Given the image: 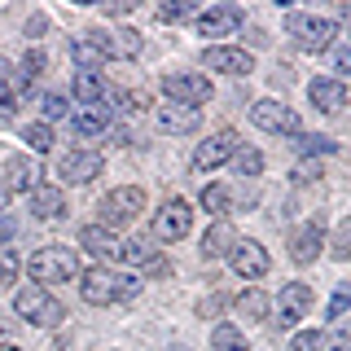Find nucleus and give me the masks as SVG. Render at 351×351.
<instances>
[{"mask_svg":"<svg viewBox=\"0 0 351 351\" xmlns=\"http://www.w3.org/2000/svg\"><path fill=\"white\" fill-rule=\"evenodd\" d=\"M162 93L180 106H202V101H211V80L202 71H171V75H162Z\"/></svg>","mask_w":351,"mask_h":351,"instance_id":"5","label":"nucleus"},{"mask_svg":"<svg viewBox=\"0 0 351 351\" xmlns=\"http://www.w3.org/2000/svg\"><path fill=\"white\" fill-rule=\"evenodd\" d=\"M141 285H145V281H141L136 272H132V277H119V294H114V303H136V299H141Z\"/></svg>","mask_w":351,"mask_h":351,"instance_id":"37","label":"nucleus"},{"mask_svg":"<svg viewBox=\"0 0 351 351\" xmlns=\"http://www.w3.org/2000/svg\"><path fill=\"white\" fill-rule=\"evenodd\" d=\"M9 241H14V219L0 215V250H9Z\"/></svg>","mask_w":351,"mask_h":351,"instance_id":"45","label":"nucleus"},{"mask_svg":"<svg viewBox=\"0 0 351 351\" xmlns=\"http://www.w3.org/2000/svg\"><path fill=\"white\" fill-rule=\"evenodd\" d=\"M197 202H202V211H206V215L224 219V215H228V206H233V193H228L224 184H206V189L197 193Z\"/></svg>","mask_w":351,"mask_h":351,"instance_id":"27","label":"nucleus"},{"mask_svg":"<svg viewBox=\"0 0 351 351\" xmlns=\"http://www.w3.org/2000/svg\"><path fill=\"white\" fill-rule=\"evenodd\" d=\"M241 22H246V9L241 5H211L197 14V36H237Z\"/></svg>","mask_w":351,"mask_h":351,"instance_id":"15","label":"nucleus"},{"mask_svg":"<svg viewBox=\"0 0 351 351\" xmlns=\"http://www.w3.org/2000/svg\"><path fill=\"white\" fill-rule=\"evenodd\" d=\"M110 36H114V58H141V36L136 31H110Z\"/></svg>","mask_w":351,"mask_h":351,"instance_id":"34","label":"nucleus"},{"mask_svg":"<svg viewBox=\"0 0 351 351\" xmlns=\"http://www.w3.org/2000/svg\"><path fill=\"white\" fill-rule=\"evenodd\" d=\"M237 246V233H233V224L228 219H215L211 228H206V237H202V255L206 259H228V250Z\"/></svg>","mask_w":351,"mask_h":351,"instance_id":"25","label":"nucleus"},{"mask_svg":"<svg viewBox=\"0 0 351 351\" xmlns=\"http://www.w3.org/2000/svg\"><path fill=\"white\" fill-rule=\"evenodd\" d=\"M285 31H290V40L299 44L303 53H325L329 44H334V36H338L334 22H329V18H316V14H290Z\"/></svg>","mask_w":351,"mask_h":351,"instance_id":"4","label":"nucleus"},{"mask_svg":"<svg viewBox=\"0 0 351 351\" xmlns=\"http://www.w3.org/2000/svg\"><path fill=\"white\" fill-rule=\"evenodd\" d=\"M119 259L132 263L141 281H145V272H167V259H162L149 241H123V246H119Z\"/></svg>","mask_w":351,"mask_h":351,"instance_id":"21","label":"nucleus"},{"mask_svg":"<svg viewBox=\"0 0 351 351\" xmlns=\"http://www.w3.org/2000/svg\"><path fill=\"white\" fill-rule=\"evenodd\" d=\"M325 351H351V338L347 334H334V338H329V347Z\"/></svg>","mask_w":351,"mask_h":351,"instance_id":"46","label":"nucleus"},{"mask_svg":"<svg viewBox=\"0 0 351 351\" xmlns=\"http://www.w3.org/2000/svg\"><path fill=\"white\" fill-rule=\"evenodd\" d=\"M321 246H325V224L312 219V224H303L299 233L290 237V259L294 263H312L316 255H321Z\"/></svg>","mask_w":351,"mask_h":351,"instance_id":"23","label":"nucleus"},{"mask_svg":"<svg viewBox=\"0 0 351 351\" xmlns=\"http://www.w3.org/2000/svg\"><path fill=\"white\" fill-rule=\"evenodd\" d=\"M347 66H351V49H347V44H338V53H334V71H338V75H347Z\"/></svg>","mask_w":351,"mask_h":351,"instance_id":"44","label":"nucleus"},{"mask_svg":"<svg viewBox=\"0 0 351 351\" xmlns=\"http://www.w3.org/2000/svg\"><path fill=\"white\" fill-rule=\"evenodd\" d=\"M58 176H62V184H88V180H97V176H101V154H97V149H71V154H62V158H58Z\"/></svg>","mask_w":351,"mask_h":351,"instance_id":"16","label":"nucleus"},{"mask_svg":"<svg viewBox=\"0 0 351 351\" xmlns=\"http://www.w3.org/2000/svg\"><path fill=\"white\" fill-rule=\"evenodd\" d=\"M80 294H84V303H93V307L114 303V294H119V272L106 268V263H93L88 272H80Z\"/></svg>","mask_w":351,"mask_h":351,"instance_id":"14","label":"nucleus"},{"mask_svg":"<svg viewBox=\"0 0 351 351\" xmlns=\"http://www.w3.org/2000/svg\"><path fill=\"white\" fill-rule=\"evenodd\" d=\"M0 351H22V347H14V343H0Z\"/></svg>","mask_w":351,"mask_h":351,"instance_id":"50","label":"nucleus"},{"mask_svg":"<svg viewBox=\"0 0 351 351\" xmlns=\"http://www.w3.org/2000/svg\"><path fill=\"white\" fill-rule=\"evenodd\" d=\"M158 128L171 132V136L197 132V128H202V110H197V106H180V101H167V106H158Z\"/></svg>","mask_w":351,"mask_h":351,"instance_id":"20","label":"nucleus"},{"mask_svg":"<svg viewBox=\"0 0 351 351\" xmlns=\"http://www.w3.org/2000/svg\"><path fill=\"white\" fill-rule=\"evenodd\" d=\"M62 211H66V193L58 184H40V189L31 193V215L36 219H62Z\"/></svg>","mask_w":351,"mask_h":351,"instance_id":"26","label":"nucleus"},{"mask_svg":"<svg viewBox=\"0 0 351 351\" xmlns=\"http://www.w3.org/2000/svg\"><path fill=\"white\" fill-rule=\"evenodd\" d=\"M272 312H277L272 321H277L281 329H294L307 312H312V285H307V281L281 285V294H277V303H272Z\"/></svg>","mask_w":351,"mask_h":351,"instance_id":"7","label":"nucleus"},{"mask_svg":"<svg viewBox=\"0 0 351 351\" xmlns=\"http://www.w3.org/2000/svg\"><path fill=\"white\" fill-rule=\"evenodd\" d=\"M167 351H180V347H167Z\"/></svg>","mask_w":351,"mask_h":351,"instance_id":"51","label":"nucleus"},{"mask_svg":"<svg viewBox=\"0 0 351 351\" xmlns=\"http://www.w3.org/2000/svg\"><path fill=\"white\" fill-rule=\"evenodd\" d=\"M14 312H18L27 325H36V329H53V325H62L66 307L53 299L44 285H27V290L14 294Z\"/></svg>","mask_w":351,"mask_h":351,"instance_id":"2","label":"nucleus"},{"mask_svg":"<svg viewBox=\"0 0 351 351\" xmlns=\"http://www.w3.org/2000/svg\"><path fill=\"white\" fill-rule=\"evenodd\" d=\"M119 110H123V114H141V110H145L149 101H145V93H136V88H132V93H119Z\"/></svg>","mask_w":351,"mask_h":351,"instance_id":"40","label":"nucleus"},{"mask_svg":"<svg viewBox=\"0 0 351 351\" xmlns=\"http://www.w3.org/2000/svg\"><path fill=\"white\" fill-rule=\"evenodd\" d=\"M307 101L321 110V114H338L347 106V84L343 80H312L307 84Z\"/></svg>","mask_w":351,"mask_h":351,"instance_id":"22","label":"nucleus"},{"mask_svg":"<svg viewBox=\"0 0 351 351\" xmlns=\"http://www.w3.org/2000/svg\"><path fill=\"white\" fill-rule=\"evenodd\" d=\"M202 66L215 75H233V80H241V75L255 71V58H250L246 49H228V44H206L202 49Z\"/></svg>","mask_w":351,"mask_h":351,"instance_id":"12","label":"nucleus"},{"mask_svg":"<svg viewBox=\"0 0 351 351\" xmlns=\"http://www.w3.org/2000/svg\"><path fill=\"white\" fill-rule=\"evenodd\" d=\"M294 180L299 184H312V180H321V162H312V158H303L299 167H294Z\"/></svg>","mask_w":351,"mask_h":351,"instance_id":"41","label":"nucleus"},{"mask_svg":"<svg viewBox=\"0 0 351 351\" xmlns=\"http://www.w3.org/2000/svg\"><path fill=\"white\" fill-rule=\"evenodd\" d=\"M71 97H75L80 106H110V101H114V88L106 84L101 71H75Z\"/></svg>","mask_w":351,"mask_h":351,"instance_id":"17","label":"nucleus"},{"mask_svg":"<svg viewBox=\"0 0 351 351\" xmlns=\"http://www.w3.org/2000/svg\"><path fill=\"white\" fill-rule=\"evenodd\" d=\"M31 272V285H58V281H75L80 277V255H75L71 246H40L36 255L27 263Z\"/></svg>","mask_w":351,"mask_h":351,"instance_id":"1","label":"nucleus"},{"mask_svg":"<svg viewBox=\"0 0 351 351\" xmlns=\"http://www.w3.org/2000/svg\"><path fill=\"white\" fill-rule=\"evenodd\" d=\"M71 114V101L62 93H44L40 97V123H53V119H66Z\"/></svg>","mask_w":351,"mask_h":351,"instance_id":"30","label":"nucleus"},{"mask_svg":"<svg viewBox=\"0 0 351 351\" xmlns=\"http://www.w3.org/2000/svg\"><path fill=\"white\" fill-rule=\"evenodd\" d=\"M211 351H250V347H246V334L233 321H224L211 329Z\"/></svg>","mask_w":351,"mask_h":351,"instance_id":"28","label":"nucleus"},{"mask_svg":"<svg viewBox=\"0 0 351 351\" xmlns=\"http://www.w3.org/2000/svg\"><path fill=\"white\" fill-rule=\"evenodd\" d=\"M71 58L80 62V71H97V66L114 62V36L110 31H84L71 40Z\"/></svg>","mask_w":351,"mask_h":351,"instance_id":"8","label":"nucleus"},{"mask_svg":"<svg viewBox=\"0 0 351 351\" xmlns=\"http://www.w3.org/2000/svg\"><path fill=\"white\" fill-rule=\"evenodd\" d=\"M14 114H18V97H14L9 84H0V123H9Z\"/></svg>","mask_w":351,"mask_h":351,"instance_id":"39","label":"nucleus"},{"mask_svg":"<svg viewBox=\"0 0 351 351\" xmlns=\"http://www.w3.org/2000/svg\"><path fill=\"white\" fill-rule=\"evenodd\" d=\"M189 228H193V211L184 197H167L154 211V237L158 241H180V237H189Z\"/></svg>","mask_w":351,"mask_h":351,"instance_id":"6","label":"nucleus"},{"mask_svg":"<svg viewBox=\"0 0 351 351\" xmlns=\"http://www.w3.org/2000/svg\"><path fill=\"white\" fill-rule=\"evenodd\" d=\"M347 241H351V233H347V224H343V228H338V237H334V259H347L351 255Z\"/></svg>","mask_w":351,"mask_h":351,"instance_id":"43","label":"nucleus"},{"mask_svg":"<svg viewBox=\"0 0 351 351\" xmlns=\"http://www.w3.org/2000/svg\"><path fill=\"white\" fill-rule=\"evenodd\" d=\"M40 31H44V18H31V22H27V36H31V40H36V36H40Z\"/></svg>","mask_w":351,"mask_h":351,"instance_id":"47","label":"nucleus"},{"mask_svg":"<svg viewBox=\"0 0 351 351\" xmlns=\"http://www.w3.org/2000/svg\"><path fill=\"white\" fill-rule=\"evenodd\" d=\"M14 277H18V255L14 250H0V294L14 285Z\"/></svg>","mask_w":351,"mask_h":351,"instance_id":"38","label":"nucleus"},{"mask_svg":"<svg viewBox=\"0 0 351 351\" xmlns=\"http://www.w3.org/2000/svg\"><path fill=\"white\" fill-rule=\"evenodd\" d=\"M250 119H255V128H263V132H277V136H299V114H294L290 106L272 101V97H263V101L250 106Z\"/></svg>","mask_w":351,"mask_h":351,"instance_id":"13","label":"nucleus"},{"mask_svg":"<svg viewBox=\"0 0 351 351\" xmlns=\"http://www.w3.org/2000/svg\"><path fill=\"white\" fill-rule=\"evenodd\" d=\"M0 84H9V62L0 58Z\"/></svg>","mask_w":351,"mask_h":351,"instance_id":"48","label":"nucleus"},{"mask_svg":"<svg viewBox=\"0 0 351 351\" xmlns=\"http://www.w3.org/2000/svg\"><path fill=\"white\" fill-rule=\"evenodd\" d=\"M5 206H9V193H5V184H0V215H5Z\"/></svg>","mask_w":351,"mask_h":351,"instance_id":"49","label":"nucleus"},{"mask_svg":"<svg viewBox=\"0 0 351 351\" xmlns=\"http://www.w3.org/2000/svg\"><path fill=\"white\" fill-rule=\"evenodd\" d=\"M110 123H114V106H80L71 114V132H75V136H84V141L106 136Z\"/></svg>","mask_w":351,"mask_h":351,"instance_id":"18","label":"nucleus"},{"mask_svg":"<svg viewBox=\"0 0 351 351\" xmlns=\"http://www.w3.org/2000/svg\"><path fill=\"white\" fill-rule=\"evenodd\" d=\"M294 145H299L303 154H334L338 141H329V136H303V132H299V136H294Z\"/></svg>","mask_w":351,"mask_h":351,"instance_id":"36","label":"nucleus"},{"mask_svg":"<svg viewBox=\"0 0 351 351\" xmlns=\"http://www.w3.org/2000/svg\"><path fill=\"white\" fill-rule=\"evenodd\" d=\"M228 263H233V272L241 281H259V277H268V268H272L268 250H263L255 237H237V246L228 250Z\"/></svg>","mask_w":351,"mask_h":351,"instance_id":"10","label":"nucleus"},{"mask_svg":"<svg viewBox=\"0 0 351 351\" xmlns=\"http://www.w3.org/2000/svg\"><path fill=\"white\" fill-rule=\"evenodd\" d=\"M241 149V136L233 128H219L211 141H202L193 154V167L197 171H215V167H224V162H233V154Z\"/></svg>","mask_w":351,"mask_h":351,"instance_id":"9","label":"nucleus"},{"mask_svg":"<svg viewBox=\"0 0 351 351\" xmlns=\"http://www.w3.org/2000/svg\"><path fill=\"white\" fill-rule=\"evenodd\" d=\"M80 246L97 263H106V268H110V259H119V246H123V241H119V233H110V228H101V224H84L80 228Z\"/></svg>","mask_w":351,"mask_h":351,"instance_id":"19","label":"nucleus"},{"mask_svg":"<svg viewBox=\"0 0 351 351\" xmlns=\"http://www.w3.org/2000/svg\"><path fill=\"white\" fill-rule=\"evenodd\" d=\"M233 171L237 176H259L263 171V154L259 149H237L233 154Z\"/></svg>","mask_w":351,"mask_h":351,"instance_id":"33","label":"nucleus"},{"mask_svg":"<svg viewBox=\"0 0 351 351\" xmlns=\"http://www.w3.org/2000/svg\"><path fill=\"white\" fill-rule=\"evenodd\" d=\"M347 303H351V294H347V285L334 294V303H329V321H343L347 316Z\"/></svg>","mask_w":351,"mask_h":351,"instance_id":"42","label":"nucleus"},{"mask_svg":"<svg viewBox=\"0 0 351 351\" xmlns=\"http://www.w3.org/2000/svg\"><path fill=\"white\" fill-rule=\"evenodd\" d=\"M158 18H162V22H184V18H197V5H189V0H162V5H158Z\"/></svg>","mask_w":351,"mask_h":351,"instance_id":"32","label":"nucleus"},{"mask_svg":"<svg viewBox=\"0 0 351 351\" xmlns=\"http://www.w3.org/2000/svg\"><path fill=\"white\" fill-rule=\"evenodd\" d=\"M101 228H123V224H132L141 211H145V189H136V184H123V189H110L106 197H101Z\"/></svg>","mask_w":351,"mask_h":351,"instance_id":"3","label":"nucleus"},{"mask_svg":"<svg viewBox=\"0 0 351 351\" xmlns=\"http://www.w3.org/2000/svg\"><path fill=\"white\" fill-rule=\"evenodd\" d=\"M321 347H325L321 329H299V334L290 338V351H321Z\"/></svg>","mask_w":351,"mask_h":351,"instance_id":"35","label":"nucleus"},{"mask_svg":"<svg viewBox=\"0 0 351 351\" xmlns=\"http://www.w3.org/2000/svg\"><path fill=\"white\" fill-rule=\"evenodd\" d=\"M40 176H44V171H40V162L31 158V154H14V158H5V176H0V184H5L9 197H14V193H27V197H31V193L44 184Z\"/></svg>","mask_w":351,"mask_h":351,"instance_id":"11","label":"nucleus"},{"mask_svg":"<svg viewBox=\"0 0 351 351\" xmlns=\"http://www.w3.org/2000/svg\"><path fill=\"white\" fill-rule=\"evenodd\" d=\"M44 66H49V62H44V53H40V49H31V53H27V58H22V71H18V84H22V88H31V84H36V80H40V75H44Z\"/></svg>","mask_w":351,"mask_h":351,"instance_id":"31","label":"nucleus"},{"mask_svg":"<svg viewBox=\"0 0 351 351\" xmlns=\"http://www.w3.org/2000/svg\"><path fill=\"white\" fill-rule=\"evenodd\" d=\"M233 312H237L246 325H259V321H268L272 303H268V294H263L259 285H246V290H241L237 299H233Z\"/></svg>","mask_w":351,"mask_h":351,"instance_id":"24","label":"nucleus"},{"mask_svg":"<svg viewBox=\"0 0 351 351\" xmlns=\"http://www.w3.org/2000/svg\"><path fill=\"white\" fill-rule=\"evenodd\" d=\"M22 141H27L31 158H36V154H49L53 149V128L49 123H27L22 128Z\"/></svg>","mask_w":351,"mask_h":351,"instance_id":"29","label":"nucleus"}]
</instances>
